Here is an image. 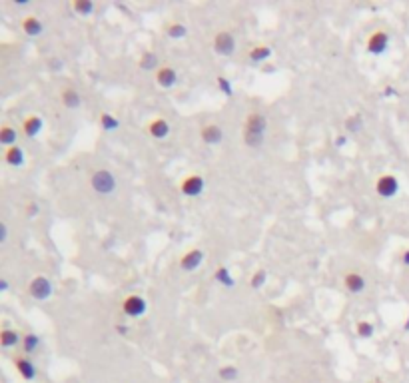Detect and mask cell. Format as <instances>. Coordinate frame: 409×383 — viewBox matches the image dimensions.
Returning a JSON list of instances; mask_svg holds the SVG:
<instances>
[{
    "label": "cell",
    "mask_w": 409,
    "mask_h": 383,
    "mask_svg": "<svg viewBox=\"0 0 409 383\" xmlns=\"http://www.w3.org/2000/svg\"><path fill=\"white\" fill-rule=\"evenodd\" d=\"M346 130L351 134H357L363 130V116L361 114H351L346 120Z\"/></svg>",
    "instance_id": "obj_28"
},
{
    "label": "cell",
    "mask_w": 409,
    "mask_h": 383,
    "mask_svg": "<svg viewBox=\"0 0 409 383\" xmlns=\"http://www.w3.org/2000/svg\"><path fill=\"white\" fill-rule=\"evenodd\" d=\"M204 188H206V180H204L200 174H190V176H186V178L182 180V184H180V192H182L184 196H188V198H198V196H202Z\"/></svg>",
    "instance_id": "obj_6"
},
{
    "label": "cell",
    "mask_w": 409,
    "mask_h": 383,
    "mask_svg": "<svg viewBox=\"0 0 409 383\" xmlns=\"http://www.w3.org/2000/svg\"><path fill=\"white\" fill-rule=\"evenodd\" d=\"M355 333H357V337H361V339H369V337H374V333H376V325H374L371 321H357Z\"/></svg>",
    "instance_id": "obj_25"
},
{
    "label": "cell",
    "mask_w": 409,
    "mask_h": 383,
    "mask_svg": "<svg viewBox=\"0 0 409 383\" xmlns=\"http://www.w3.org/2000/svg\"><path fill=\"white\" fill-rule=\"evenodd\" d=\"M72 8H74L76 14L88 16V14L94 12V2H92V0H74V2H72Z\"/></svg>",
    "instance_id": "obj_26"
},
{
    "label": "cell",
    "mask_w": 409,
    "mask_h": 383,
    "mask_svg": "<svg viewBox=\"0 0 409 383\" xmlns=\"http://www.w3.org/2000/svg\"><path fill=\"white\" fill-rule=\"evenodd\" d=\"M148 132L156 138V140H164L168 134H170V124L164 120V118H156L148 124Z\"/></svg>",
    "instance_id": "obj_19"
},
{
    "label": "cell",
    "mask_w": 409,
    "mask_h": 383,
    "mask_svg": "<svg viewBox=\"0 0 409 383\" xmlns=\"http://www.w3.org/2000/svg\"><path fill=\"white\" fill-rule=\"evenodd\" d=\"M266 282H268V272L266 270H257L252 276V280H250V286L253 289H259V287L266 286Z\"/></svg>",
    "instance_id": "obj_31"
},
{
    "label": "cell",
    "mask_w": 409,
    "mask_h": 383,
    "mask_svg": "<svg viewBox=\"0 0 409 383\" xmlns=\"http://www.w3.org/2000/svg\"><path fill=\"white\" fill-rule=\"evenodd\" d=\"M4 162H6L8 166H12V168L24 166V152H22V148H20V146H10V148H6V150H4Z\"/></svg>",
    "instance_id": "obj_15"
},
{
    "label": "cell",
    "mask_w": 409,
    "mask_h": 383,
    "mask_svg": "<svg viewBox=\"0 0 409 383\" xmlns=\"http://www.w3.org/2000/svg\"><path fill=\"white\" fill-rule=\"evenodd\" d=\"M403 329H405V331H409V318H407V323L403 325Z\"/></svg>",
    "instance_id": "obj_41"
},
{
    "label": "cell",
    "mask_w": 409,
    "mask_h": 383,
    "mask_svg": "<svg viewBox=\"0 0 409 383\" xmlns=\"http://www.w3.org/2000/svg\"><path fill=\"white\" fill-rule=\"evenodd\" d=\"M42 128H44V122H42V118L36 116V114L28 116V118L24 120V124H22V130H24V134H26L28 138H36Z\"/></svg>",
    "instance_id": "obj_18"
},
{
    "label": "cell",
    "mask_w": 409,
    "mask_h": 383,
    "mask_svg": "<svg viewBox=\"0 0 409 383\" xmlns=\"http://www.w3.org/2000/svg\"><path fill=\"white\" fill-rule=\"evenodd\" d=\"M218 375H220L221 381L234 383V381H238V377H240V369H238L236 365H224V367H220Z\"/></svg>",
    "instance_id": "obj_24"
},
{
    "label": "cell",
    "mask_w": 409,
    "mask_h": 383,
    "mask_svg": "<svg viewBox=\"0 0 409 383\" xmlns=\"http://www.w3.org/2000/svg\"><path fill=\"white\" fill-rule=\"evenodd\" d=\"M22 337L24 335H20L16 329H2L0 331V346L4 348V350H10V348H16L20 341H22Z\"/></svg>",
    "instance_id": "obj_16"
},
{
    "label": "cell",
    "mask_w": 409,
    "mask_h": 383,
    "mask_svg": "<svg viewBox=\"0 0 409 383\" xmlns=\"http://www.w3.org/2000/svg\"><path fill=\"white\" fill-rule=\"evenodd\" d=\"M16 140H18V130L12 126H2L0 128V144L10 148V146H16Z\"/></svg>",
    "instance_id": "obj_20"
},
{
    "label": "cell",
    "mask_w": 409,
    "mask_h": 383,
    "mask_svg": "<svg viewBox=\"0 0 409 383\" xmlns=\"http://www.w3.org/2000/svg\"><path fill=\"white\" fill-rule=\"evenodd\" d=\"M401 263H403V265H407V267H409V250H405V252L401 254Z\"/></svg>",
    "instance_id": "obj_37"
},
{
    "label": "cell",
    "mask_w": 409,
    "mask_h": 383,
    "mask_svg": "<svg viewBox=\"0 0 409 383\" xmlns=\"http://www.w3.org/2000/svg\"><path fill=\"white\" fill-rule=\"evenodd\" d=\"M160 66V58H158L156 52H152V50H146L142 56H140V68L142 70H146V72H150V70H160L158 68Z\"/></svg>",
    "instance_id": "obj_21"
},
{
    "label": "cell",
    "mask_w": 409,
    "mask_h": 383,
    "mask_svg": "<svg viewBox=\"0 0 409 383\" xmlns=\"http://www.w3.org/2000/svg\"><path fill=\"white\" fill-rule=\"evenodd\" d=\"M346 142H347L346 136H338V138H336V144H338V146H344Z\"/></svg>",
    "instance_id": "obj_39"
},
{
    "label": "cell",
    "mask_w": 409,
    "mask_h": 383,
    "mask_svg": "<svg viewBox=\"0 0 409 383\" xmlns=\"http://www.w3.org/2000/svg\"><path fill=\"white\" fill-rule=\"evenodd\" d=\"M202 140L208 144V146H218L224 142V130L218 124H208V126L202 128Z\"/></svg>",
    "instance_id": "obj_11"
},
{
    "label": "cell",
    "mask_w": 409,
    "mask_h": 383,
    "mask_svg": "<svg viewBox=\"0 0 409 383\" xmlns=\"http://www.w3.org/2000/svg\"><path fill=\"white\" fill-rule=\"evenodd\" d=\"M218 88H220L224 94L228 96H234V88H232V82L228 80V78H224V76H218Z\"/></svg>",
    "instance_id": "obj_32"
},
{
    "label": "cell",
    "mask_w": 409,
    "mask_h": 383,
    "mask_svg": "<svg viewBox=\"0 0 409 383\" xmlns=\"http://www.w3.org/2000/svg\"><path fill=\"white\" fill-rule=\"evenodd\" d=\"M16 4H18V6H26V4H28V0H16Z\"/></svg>",
    "instance_id": "obj_40"
},
{
    "label": "cell",
    "mask_w": 409,
    "mask_h": 383,
    "mask_svg": "<svg viewBox=\"0 0 409 383\" xmlns=\"http://www.w3.org/2000/svg\"><path fill=\"white\" fill-rule=\"evenodd\" d=\"M22 30H24V34H28V36H40V34L44 32V24H42V20H40L38 16L28 14V16L22 20Z\"/></svg>",
    "instance_id": "obj_17"
},
{
    "label": "cell",
    "mask_w": 409,
    "mask_h": 383,
    "mask_svg": "<svg viewBox=\"0 0 409 383\" xmlns=\"http://www.w3.org/2000/svg\"><path fill=\"white\" fill-rule=\"evenodd\" d=\"M202 261H204V252L194 248V250H190L180 257V267L184 272H194V270H198L202 265Z\"/></svg>",
    "instance_id": "obj_9"
},
{
    "label": "cell",
    "mask_w": 409,
    "mask_h": 383,
    "mask_svg": "<svg viewBox=\"0 0 409 383\" xmlns=\"http://www.w3.org/2000/svg\"><path fill=\"white\" fill-rule=\"evenodd\" d=\"M100 128H102L104 132H114V130L120 128V122H118L116 116H112V114H108V112H102V114H100Z\"/></svg>",
    "instance_id": "obj_23"
},
{
    "label": "cell",
    "mask_w": 409,
    "mask_h": 383,
    "mask_svg": "<svg viewBox=\"0 0 409 383\" xmlns=\"http://www.w3.org/2000/svg\"><path fill=\"white\" fill-rule=\"evenodd\" d=\"M38 348H40V337L36 333H26L22 337V350H24V353H34Z\"/></svg>",
    "instance_id": "obj_27"
},
{
    "label": "cell",
    "mask_w": 409,
    "mask_h": 383,
    "mask_svg": "<svg viewBox=\"0 0 409 383\" xmlns=\"http://www.w3.org/2000/svg\"><path fill=\"white\" fill-rule=\"evenodd\" d=\"M26 214H28V218H36V216L40 214V206H38L36 202H30V204L26 206Z\"/></svg>",
    "instance_id": "obj_33"
},
{
    "label": "cell",
    "mask_w": 409,
    "mask_h": 383,
    "mask_svg": "<svg viewBox=\"0 0 409 383\" xmlns=\"http://www.w3.org/2000/svg\"><path fill=\"white\" fill-rule=\"evenodd\" d=\"M216 280H218L224 287H234V284H236V280L232 278V274H230L228 267H218V270H216Z\"/></svg>",
    "instance_id": "obj_29"
},
{
    "label": "cell",
    "mask_w": 409,
    "mask_h": 383,
    "mask_svg": "<svg viewBox=\"0 0 409 383\" xmlns=\"http://www.w3.org/2000/svg\"><path fill=\"white\" fill-rule=\"evenodd\" d=\"M116 331H118L120 335H128V327H126V325H116Z\"/></svg>",
    "instance_id": "obj_38"
},
{
    "label": "cell",
    "mask_w": 409,
    "mask_h": 383,
    "mask_svg": "<svg viewBox=\"0 0 409 383\" xmlns=\"http://www.w3.org/2000/svg\"><path fill=\"white\" fill-rule=\"evenodd\" d=\"M272 48L270 46H253L252 50H250V60L252 62H264V60H268L270 56H272Z\"/></svg>",
    "instance_id": "obj_22"
},
{
    "label": "cell",
    "mask_w": 409,
    "mask_h": 383,
    "mask_svg": "<svg viewBox=\"0 0 409 383\" xmlns=\"http://www.w3.org/2000/svg\"><path fill=\"white\" fill-rule=\"evenodd\" d=\"M344 284H346V289L349 293H361L363 289H365V278L361 276V274H357V272H349L346 276V280H344Z\"/></svg>",
    "instance_id": "obj_13"
},
{
    "label": "cell",
    "mask_w": 409,
    "mask_h": 383,
    "mask_svg": "<svg viewBox=\"0 0 409 383\" xmlns=\"http://www.w3.org/2000/svg\"><path fill=\"white\" fill-rule=\"evenodd\" d=\"M376 192H378L379 198H393L397 192H399V180L393 176V174H383L379 176L378 182H376Z\"/></svg>",
    "instance_id": "obj_5"
},
{
    "label": "cell",
    "mask_w": 409,
    "mask_h": 383,
    "mask_svg": "<svg viewBox=\"0 0 409 383\" xmlns=\"http://www.w3.org/2000/svg\"><path fill=\"white\" fill-rule=\"evenodd\" d=\"M266 130H268V120L264 114L253 112L248 116L246 126H244V142L248 148H259L266 140Z\"/></svg>",
    "instance_id": "obj_1"
},
{
    "label": "cell",
    "mask_w": 409,
    "mask_h": 383,
    "mask_svg": "<svg viewBox=\"0 0 409 383\" xmlns=\"http://www.w3.org/2000/svg\"><path fill=\"white\" fill-rule=\"evenodd\" d=\"M90 186L98 196H112L116 192V176L110 170H96L90 178Z\"/></svg>",
    "instance_id": "obj_2"
},
{
    "label": "cell",
    "mask_w": 409,
    "mask_h": 383,
    "mask_svg": "<svg viewBox=\"0 0 409 383\" xmlns=\"http://www.w3.org/2000/svg\"><path fill=\"white\" fill-rule=\"evenodd\" d=\"M389 46V34L383 30H376L369 38H367V52L374 54V56H379L387 50Z\"/></svg>",
    "instance_id": "obj_8"
},
{
    "label": "cell",
    "mask_w": 409,
    "mask_h": 383,
    "mask_svg": "<svg viewBox=\"0 0 409 383\" xmlns=\"http://www.w3.org/2000/svg\"><path fill=\"white\" fill-rule=\"evenodd\" d=\"M214 50H216V54H220V56H234V52H236V38H234V34L228 30H221L216 34V38H214Z\"/></svg>",
    "instance_id": "obj_4"
},
{
    "label": "cell",
    "mask_w": 409,
    "mask_h": 383,
    "mask_svg": "<svg viewBox=\"0 0 409 383\" xmlns=\"http://www.w3.org/2000/svg\"><path fill=\"white\" fill-rule=\"evenodd\" d=\"M374 383H387V381H381V379H378V381H374Z\"/></svg>",
    "instance_id": "obj_42"
},
{
    "label": "cell",
    "mask_w": 409,
    "mask_h": 383,
    "mask_svg": "<svg viewBox=\"0 0 409 383\" xmlns=\"http://www.w3.org/2000/svg\"><path fill=\"white\" fill-rule=\"evenodd\" d=\"M8 280L6 278H0V291H8Z\"/></svg>",
    "instance_id": "obj_36"
},
{
    "label": "cell",
    "mask_w": 409,
    "mask_h": 383,
    "mask_svg": "<svg viewBox=\"0 0 409 383\" xmlns=\"http://www.w3.org/2000/svg\"><path fill=\"white\" fill-rule=\"evenodd\" d=\"M52 291H54L52 282H50L48 278H44V276H36L30 284H28V293H30V297L38 299V301H46V299L52 295Z\"/></svg>",
    "instance_id": "obj_3"
},
{
    "label": "cell",
    "mask_w": 409,
    "mask_h": 383,
    "mask_svg": "<svg viewBox=\"0 0 409 383\" xmlns=\"http://www.w3.org/2000/svg\"><path fill=\"white\" fill-rule=\"evenodd\" d=\"M60 100H62L64 108H68V110H76L82 104V96L76 88H64L62 94H60Z\"/></svg>",
    "instance_id": "obj_14"
},
{
    "label": "cell",
    "mask_w": 409,
    "mask_h": 383,
    "mask_svg": "<svg viewBox=\"0 0 409 383\" xmlns=\"http://www.w3.org/2000/svg\"><path fill=\"white\" fill-rule=\"evenodd\" d=\"M62 66H64V60H60V58H50V60H48V68H50L52 72L62 70Z\"/></svg>",
    "instance_id": "obj_34"
},
{
    "label": "cell",
    "mask_w": 409,
    "mask_h": 383,
    "mask_svg": "<svg viewBox=\"0 0 409 383\" xmlns=\"http://www.w3.org/2000/svg\"><path fill=\"white\" fill-rule=\"evenodd\" d=\"M146 310H148V303L140 295H128L126 299L122 301V312L126 314L128 318H140V316L146 314Z\"/></svg>",
    "instance_id": "obj_7"
},
{
    "label": "cell",
    "mask_w": 409,
    "mask_h": 383,
    "mask_svg": "<svg viewBox=\"0 0 409 383\" xmlns=\"http://www.w3.org/2000/svg\"><path fill=\"white\" fill-rule=\"evenodd\" d=\"M14 365H16V369H18V373L22 375V379H26V381H34V379H36V375H38L36 365L32 363L28 357H16V359H14Z\"/></svg>",
    "instance_id": "obj_12"
},
{
    "label": "cell",
    "mask_w": 409,
    "mask_h": 383,
    "mask_svg": "<svg viewBox=\"0 0 409 383\" xmlns=\"http://www.w3.org/2000/svg\"><path fill=\"white\" fill-rule=\"evenodd\" d=\"M8 242V225L2 222L0 223V244H6Z\"/></svg>",
    "instance_id": "obj_35"
},
{
    "label": "cell",
    "mask_w": 409,
    "mask_h": 383,
    "mask_svg": "<svg viewBox=\"0 0 409 383\" xmlns=\"http://www.w3.org/2000/svg\"><path fill=\"white\" fill-rule=\"evenodd\" d=\"M156 82L160 88H172L178 82V74L172 66H162L156 72Z\"/></svg>",
    "instance_id": "obj_10"
},
{
    "label": "cell",
    "mask_w": 409,
    "mask_h": 383,
    "mask_svg": "<svg viewBox=\"0 0 409 383\" xmlns=\"http://www.w3.org/2000/svg\"><path fill=\"white\" fill-rule=\"evenodd\" d=\"M186 34H188V28H186L184 24H180V22H174V24L168 26V36L174 38V40H180V38H184Z\"/></svg>",
    "instance_id": "obj_30"
}]
</instances>
